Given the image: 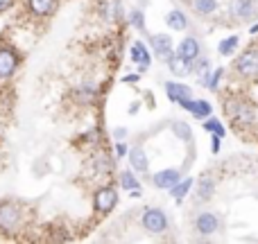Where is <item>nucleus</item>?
Instances as JSON below:
<instances>
[{
	"instance_id": "obj_19",
	"label": "nucleus",
	"mask_w": 258,
	"mask_h": 244,
	"mask_svg": "<svg viewBox=\"0 0 258 244\" xmlns=\"http://www.w3.org/2000/svg\"><path fill=\"white\" fill-rule=\"evenodd\" d=\"M168 25L172 27V30H177V32H181V30H186V25H188V21H186V16H183V12H179V9H172V12L168 14Z\"/></svg>"
},
{
	"instance_id": "obj_6",
	"label": "nucleus",
	"mask_w": 258,
	"mask_h": 244,
	"mask_svg": "<svg viewBox=\"0 0 258 244\" xmlns=\"http://www.w3.org/2000/svg\"><path fill=\"white\" fill-rule=\"evenodd\" d=\"M238 75L242 77H256L258 75V50L251 48V50H245L240 57L236 59V66Z\"/></svg>"
},
{
	"instance_id": "obj_24",
	"label": "nucleus",
	"mask_w": 258,
	"mask_h": 244,
	"mask_svg": "<svg viewBox=\"0 0 258 244\" xmlns=\"http://www.w3.org/2000/svg\"><path fill=\"white\" fill-rule=\"evenodd\" d=\"M238 43H240V41H238V36H229V39H224L222 43L218 45V50H220V54H231L233 50L238 48Z\"/></svg>"
},
{
	"instance_id": "obj_10",
	"label": "nucleus",
	"mask_w": 258,
	"mask_h": 244,
	"mask_svg": "<svg viewBox=\"0 0 258 244\" xmlns=\"http://www.w3.org/2000/svg\"><path fill=\"white\" fill-rule=\"evenodd\" d=\"M152 50H154V54L159 59L168 61V59L172 57V36H168V34H154V36H152Z\"/></svg>"
},
{
	"instance_id": "obj_8",
	"label": "nucleus",
	"mask_w": 258,
	"mask_h": 244,
	"mask_svg": "<svg viewBox=\"0 0 258 244\" xmlns=\"http://www.w3.org/2000/svg\"><path fill=\"white\" fill-rule=\"evenodd\" d=\"M200 54H202V48H200V41H197L195 36H186L177 48V57H181L183 61H188V63H192Z\"/></svg>"
},
{
	"instance_id": "obj_31",
	"label": "nucleus",
	"mask_w": 258,
	"mask_h": 244,
	"mask_svg": "<svg viewBox=\"0 0 258 244\" xmlns=\"http://www.w3.org/2000/svg\"><path fill=\"white\" fill-rule=\"evenodd\" d=\"M141 79V75H127V77H122V82L125 84H134V82H138Z\"/></svg>"
},
{
	"instance_id": "obj_7",
	"label": "nucleus",
	"mask_w": 258,
	"mask_h": 244,
	"mask_svg": "<svg viewBox=\"0 0 258 244\" xmlns=\"http://www.w3.org/2000/svg\"><path fill=\"white\" fill-rule=\"evenodd\" d=\"M118 204V192L113 188H100L95 192V210L100 215H109Z\"/></svg>"
},
{
	"instance_id": "obj_20",
	"label": "nucleus",
	"mask_w": 258,
	"mask_h": 244,
	"mask_svg": "<svg viewBox=\"0 0 258 244\" xmlns=\"http://www.w3.org/2000/svg\"><path fill=\"white\" fill-rule=\"evenodd\" d=\"M213 188H215L213 179L204 177V179L200 181V186H197V199H200V201H206L211 195H213Z\"/></svg>"
},
{
	"instance_id": "obj_5",
	"label": "nucleus",
	"mask_w": 258,
	"mask_h": 244,
	"mask_svg": "<svg viewBox=\"0 0 258 244\" xmlns=\"http://www.w3.org/2000/svg\"><path fill=\"white\" fill-rule=\"evenodd\" d=\"M165 95H168L172 102L181 104V109H190L192 102V93H190V86L181 84V82H165Z\"/></svg>"
},
{
	"instance_id": "obj_30",
	"label": "nucleus",
	"mask_w": 258,
	"mask_h": 244,
	"mask_svg": "<svg viewBox=\"0 0 258 244\" xmlns=\"http://www.w3.org/2000/svg\"><path fill=\"white\" fill-rule=\"evenodd\" d=\"M116 154H118V156H125V154H127L125 142H116Z\"/></svg>"
},
{
	"instance_id": "obj_15",
	"label": "nucleus",
	"mask_w": 258,
	"mask_h": 244,
	"mask_svg": "<svg viewBox=\"0 0 258 244\" xmlns=\"http://www.w3.org/2000/svg\"><path fill=\"white\" fill-rule=\"evenodd\" d=\"M233 14L238 18H251L256 14L254 0H233Z\"/></svg>"
},
{
	"instance_id": "obj_9",
	"label": "nucleus",
	"mask_w": 258,
	"mask_h": 244,
	"mask_svg": "<svg viewBox=\"0 0 258 244\" xmlns=\"http://www.w3.org/2000/svg\"><path fill=\"white\" fill-rule=\"evenodd\" d=\"M220 228V219L218 215L213 213H200L195 219V231L200 233V235H211V233H215Z\"/></svg>"
},
{
	"instance_id": "obj_25",
	"label": "nucleus",
	"mask_w": 258,
	"mask_h": 244,
	"mask_svg": "<svg viewBox=\"0 0 258 244\" xmlns=\"http://www.w3.org/2000/svg\"><path fill=\"white\" fill-rule=\"evenodd\" d=\"M172 131L177 133L181 140H192V133H190V127L186 122H174L172 124Z\"/></svg>"
},
{
	"instance_id": "obj_26",
	"label": "nucleus",
	"mask_w": 258,
	"mask_h": 244,
	"mask_svg": "<svg viewBox=\"0 0 258 244\" xmlns=\"http://www.w3.org/2000/svg\"><path fill=\"white\" fill-rule=\"evenodd\" d=\"M120 186L125 188V190H134V188H141L136 181V177H134L132 172H122L120 174Z\"/></svg>"
},
{
	"instance_id": "obj_22",
	"label": "nucleus",
	"mask_w": 258,
	"mask_h": 244,
	"mask_svg": "<svg viewBox=\"0 0 258 244\" xmlns=\"http://www.w3.org/2000/svg\"><path fill=\"white\" fill-rule=\"evenodd\" d=\"M195 9L202 16H209V14H213L218 9V0H195Z\"/></svg>"
},
{
	"instance_id": "obj_33",
	"label": "nucleus",
	"mask_w": 258,
	"mask_h": 244,
	"mask_svg": "<svg viewBox=\"0 0 258 244\" xmlns=\"http://www.w3.org/2000/svg\"><path fill=\"white\" fill-rule=\"evenodd\" d=\"M251 34H258V23H256L254 27H251Z\"/></svg>"
},
{
	"instance_id": "obj_13",
	"label": "nucleus",
	"mask_w": 258,
	"mask_h": 244,
	"mask_svg": "<svg viewBox=\"0 0 258 244\" xmlns=\"http://www.w3.org/2000/svg\"><path fill=\"white\" fill-rule=\"evenodd\" d=\"M132 59H134V63H138L141 70H147V68H150V52H147L143 41H136V43L132 45Z\"/></svg>"
},
{
	"instance_id": "obj_3",
	"label": "nucleus",
	"mask_w": 258,
	"mask_h": 244,
	"mask_svg": "<svg viewBox=\"0 0 258 244\" xmlns=\"http://www.w3.org/2000/svg\"><path fill=\"white\" fill-rule=\"evenodd\" d=\"M21 66V54L12 45H0V84L9 82L18 72Z\"/></svg>"
},
{
	"instance_id": "obj_12",
	"label": "nucleus",
	"mask_w": 258,
	"mask_h": 244,
	"mask_svg": "<svg viewBox=\"0 0 258 244\" xmlns=\"http://www.w3.org/2000/svg\"><path fill=\"white\" fill-rule=\"evenodd\" d=\"M57 0H27V12L36 18H45L54 12Z\"/></svg>"
},
{
	"instance_id": "obj_32",
	"label": "nucleus",
	"mask_w": 258,
	"mask_h": 244,
	"mask_svg": "<svg viewBox=\"0 0 258 244\" xmlns=\"http://www.w3.org/2000/svg\"><path fill=\"white\" fill-rule=\"evenodd\" d=\"M125 136V129H116V138H122Z\"/></svg>"
},
{
	"instance_id": "obj_17",
	"label": "nucleus",
	"mask_w": 258,
	"mask_h": 244,
	"mask_svg": "<svg viewBox=\"0 0 258 244\" xmlns=\"http://www.w3.org/2000/svg\"><path fill=\"white\" fill-rule=\"evenodd\" d=\"M73 95H75V100L80 104H91L95 100V89L91 84H82V86H77Z\"/></svg>"
},
{
	"instance_id": "obj_2",
	"label": "nucleus",
	"mask_w": 258,
	"mask_h": 244,
	"mask_svg": "<svg viewBox=\"0 0 258 244\" xmlns=\"http://www.w3.org/2000/svg\"><path fill=\"white\" fill-rule=\"evenodd\" d=\"M23 208L16 201H0V233L14 235L23 228Z\"/></svg>"
},
{
	"instance_id": "obj_27",
	"label": "nucleus",
	"mask_w": 258,
	"mask_h": 244,
	"mask_svg": "<svg viewBox=\"0 0 258 244\" xmlns=\"http://www.w3.org/2000/svg\"><path fill=\"white\" fill-rule=\"evenodd\" d=\"M132 25L138 27V30H145V18H143L141 9H134V12H132Z\"/></svg>"
},
{
	"instance_id": "obj_28",
	"label": "nucleus",
	"mask_w": 258,
	"mask_h": 244,
	"mask_svg": "<svg viewBox=\"0 0 258 244\" xmlns=\"http://www.w3.org/2000/svg\"><path fill=\"white\" fill-rule=\"evenodd\" d=\"M222 75H224V70H222V68H218V70L211 75V79H209V89H218V84H220V79H222Z\"/></svg>"
},
{
	"instance_id": "obj_14",
	"label": "nucleus",
	"mask_w": 258,
	"mask_h": 244,
	"mask_svg": "<svg viewBox=\"0 0 258 244\" xmlns=\"http://www.w3.org/2000/svg\"><path fill=\"white\" fill-rule=\"evenodd\" d=\"M129 163H132V168L136 170V172H145V170L150 168V160H147L145 151H143L141 147H134V149H129Z\"/></svg>"
},
{
	"instance_id": "obj_23",
	"label": "nucleus",
	"mask_w": 258,
	"mask_h": 244,
	"mask_svg": "<svg viewBox=\"0 0 258 244\" xmlns=\"http://www.w3.org/2000/svg\"><path fill=\"white\" fill-rule=\"evenodd\" d=\"M204 129L211 133H215V136H224L227 133V129H224V124L220 120H215V118H209V120L204 122Z\"/></svg>"
},
{
	"instance_id": "obj_4",
	"label": "nucleus",
	"mask_w": 258,
	"mask_h": 244,
	"mask_svg": "<svg viewBox=\"0 0 258 244\" xmlns=\"http://www.w3.org/2000/svg\"><path fill=\"white\" fill-rule=\"evenodd\" d=\"M141 224L147 233H156V235L168 231V217H165V213L161 208H147L143 213Z\"/></svg>"
},
{
	"instance_id": "obj_18",
	"label": "nucleus",
	"mask_w": 258,
	"mask_h": 244,
	"mask_svg": "<svg viewBox=\"0 0 258 244\" xmlns=\"http://www.w3.org/2000/svg\"><path fill=\"white\" fill-rule=\"evenodd\" d=\"M188 111H190L195 118H200V120H202V118H209L213 109H211V104L206 102V100H197V102L192 100V102H190V109H188Z\"/></svg>"
},
{
	"instance_id": "obj_29",
	"label": "nucleus",
	"mask_w": 258,
	"mask_h": 244,
	"mask_svg": "<svg viewBox=\"0 0 258 244\" xmlns=\"http://www.w3.org/2000/svg\"><path fill=\"white\" fill-rule=\"evenodd\" d=\"M12 7H14V0H0V14L9 12Z\"/></svg>"
},
{
	"instance_id": "obj_21",
	"label": "nucleus",
	"mask_w": 258,
	"mask_h": 244,
	"mask_svg": "<svg viewBox=\"0 0 258 244\" xmlns=\"http://www.w3.org/2000/svg\"><path fill=\"white\" fill-rule=\"evenodd\" d=\"M190 188H192V179H183V181H177L172 188H170V192H172L174 197H177L179 201L183 199V197L190 192Z\"/></svg>"
},
{
	"instance_id": "obj_11",
	"label": "nucleus",
	"mask_w": 258,
	"mask_h": 244,
	"mask_svg": "<svg viewBox=\"0 0 258 244\" xmlns=\"http://www.w3.org/2000/svg\"><path fill=\"white\" fill-rule=\"evenodd\" d=\"M177 181H181V172L179 170H161V172H156L152 177V183L156 188H163V190H170Z\"/></svg>"
},
{
	"instance_id": "obj_1",
	"label": "nucleus",
	"mask_w": 258,
	"mask_h": 244,
	"mask_svg": "<svg viewBox=\"0 0 258 244\" xmlns=\"http://www.w3.org/2000/svg\"><path fill=\"white\" fill-rule=\"evenodd\" d=\"M224 113L236 127H249L256 122V109L245 98H227L224 100Z\"/></svg>"
},
{
	"instance_id": "obj_16",
	"label": "nucleus",
	"mask_w": 258,
	"mask_h": 244,
	"mask_svg": "<svg viewBox=\"0 0 258 244\" xmlns=\"http://www.w3.org/2000/svg\"><path fill=\"white\" fill-rule=\"evenodd\" d=\"M168 63H170V72H172V75H177V77L190 75V70H192V63L183 61L181 57H170Z\"/></svg>"
}]
</instances>
